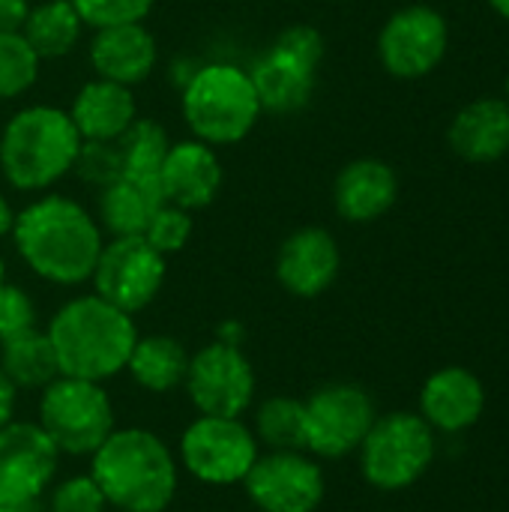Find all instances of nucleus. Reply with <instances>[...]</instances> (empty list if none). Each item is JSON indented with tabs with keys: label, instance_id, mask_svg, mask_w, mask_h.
I'll return each mask as SVG.
<instances>
[{
	"label": "nucleus",
	"instance_id": "26",
	"mask_svg": "<svg viewBox=\"0 0 509 512\" xmlns=\"http://www.w3.org/2000/svg\"><path fill=\"white\" fill-rule=\"evenodd\" d=\"M0 369L15 384V390H45L57 375V357L45 330L33 327L21 336L0 342Z\"/></svg>",
	"mask_w": 509,
	"mask_h": 512
},
{
	"label": "nucleus",
	"instance_id": "13",
	"mask_svg": "<svg viewBox=\"0 0 509 512\" xmlns=\"http://www.w3.org/2000/svg\"><path fill=\"white\" fill-rule=\"evenodd\" d=\"M447 45V18L426 3H411L384 21L378 33V60L393 78L417 81L441 66Z\"/></svg>",
	"mask_w": 509,
	"mask_h": 512
},
{
	"label": "nucleus",
	"instance_id": "2",
	"mask_svg": "<svg viewBox=\"0 0 509 512\" xmlns=\"http://www.w3.org/2000/svg\"><path fill=\"white\" fill-rule=\"evenodd\" d=\"M90 477L117 512H165L180 486L177 453L150 429H114L90 456Z\"/></svg>",
	"mask_w": 509,
	"mask_h": 512
},
{
	"label": "nucleus",
	"instance_id": "24",
	"mask_svg": "<svg viewBox=\"0 0 509 512\" xmlns=\"http://www.w3.org/2000/svg\"><path fill=\"white\" fill-rule=\"evenodd\" d=\"M189 369V351L180 339L165 336V333H150L138 336L132 345V354L126 360L129 378L153 396L171 393L183 387Z\"/></svg>",
	"mask_w": 509,
	"mask_h": 512
},
{
	"label": "nucleus",
	"instance_id": "16",
	"mask_svg": "<svg viewBox=\"0 0 509 512\" xmlns=\"http://www.w3.org/2000/svg\"><path fill=\"white\" fill-rule=\"evenodd\" d=\"M342 270V249L336 237L321 225L291 231L276 252V282L300 300H315Z\"/></svg>",
	"mask_w": 509,
	"mask_h": 512
},
{
	"label": "nucleus",
	"instance_id": "17",
	"mask_svg": "<svg viewBox=\"0 0 509 512\" xmlns=\"http://www.w3.org/2000/svg\"><path fill=\"white\" fill-rule=\"evenodd\" d=\"M222 180L225 171H222L219 150L198 138L171 141L156 171V186L162 201L177 204L189 213L210 207L222 189Z\"/></svg>",
	"mask_w": 509,
	"mask_h": 512
},
{
	"label": "nucleus",
	"instance_id": "40",
	"mask_svg": "<svg viewBox=\"0 0 509 512\" xmlns=\"http://www.w3.org/2000/svg\"><path fill=\"white\" fill-rule=\"evenodd\" d=\"M6 282V264H3V255H0V285Z\"/></svg>",
	"mask_w": 509,
	"mask_h": 512
},
{
	"label": "nucleus",
	"instance_id": "39",
	"mask_svg": "<svg viewBox=\"0 0 509 512\" xmlns=\"http://www.w3.org/2000/svg\"><path fill=\"white\" fill-rule=\"evenodd\" d=\"M0 512H30V507H0Z\"/></svg>",
	"mask_w": 509,
	"mask_h": 512
},
{
	"label": "nucleus",
	"instance_id": "12",
	"mask_svg": "<svg viewBox=\"0 0 509 512\" xmlns=\"http://www.w3.org/2000/svg\"><path fill=\"white\" fill-rule=\"evenodd\" d=\"M165 276V255H159L144 237H111L99 252L90 285L93 294L135 315L159 297Z\"/></svg>",
	"mask_w": 509,
	"mask_h": 512
},
{
	"label": "nucleus",
	"instance_id": "18",
	"mask_svg": "<svg viewBox=\"0 0 509 512\" xmlns=\"http://www.w3.org/2000/svg\"><path fill=\"white\" fill-rule=\"evenodd\" d=\"M486 384L468 366H444L420 387V417L438 435H462L483 420Z\"/></svg>",
	"mask_w": 509,
	"mask_h": 512
},
{
	"label": "nucleus",
	"instance_id": "1",
	"mask_svg": "<svg viewBox=\"0 0 509 512\" xmlns=\"http://www.w3.org/2000/svg\"><path fill=\"white\" fill-rule=\"evenodd\" d=\"M9 237L24 267L60 288L90 282L105 246L96 216L81 201L60 192H42L15 210Z\"/></svg>",
	"mask_w": 509,
	"mask_h": 512
},
{
	"label": "nucleus",
	"instance_id": "23",
	"mask_svg": "<svg viewBox=\"0 0 509 512\" xmlns=\"http://www.w3.org/2000/svg\"><path fill=\"white\" fill-rule=\"evenodd\" d=\"M162 204L156 180L117 177L96 195V222L108 237H141L150 216Z\"/></svg>",
	"mask_w": 509,
	"mask_h": 512
},
{
	"label": "nucleus",
	"instance_id": "27",
	"mask_svg": "<svg viewBox=\"0 0 509 512\" xmlns=\"http://www.w3.org/2000/svg\"><path fill=\"white\" fill-rule=\"evenodd\" d=\"M252 435L261 450L285 453V450H306L303 432V399L291 396H267L252 417Z\"/></svg>",
	"mask_w": 509,
	"mask_h": 512
},
{
	"label": "nucleus",
	"instance_id": "14",
	"mask_svg": "<svg viewBox=\"0 0 509 512\" xmlns=\"http://www.w3.org/2000/svg\"><path fill=\"white\" fill-rule=\"evenodd\" d=\"M240 486L261 512H315L327 495L324 468L306 450L261 453Z\"/></svg>",
	"mask_w": 509,
	"mask_h": 512
},
{
	"label": "nucleus",
	"instance_id": "8",
	"mask_svg": "<svg viewBox=\"0 0 509 512\" xmlns=\"http://www.w3.org/2000/svg\"><path fill=\"white\" fill-rule=\"evenodd\" d=\"M324 51L321 30L312 24H288L249 69L261 111L279 117L303 111L315 96Z\"/></svg>",
	"mask_w": 509,
	"mask_h": 512
},
{
	"label": "nucleus",
	"instance_id": "15",
	"mask_svg": "<svg viewBox=\"0 0 509 512\" xmlns=\"http://www.w3.org/2000/svg\"><path fill=\"white\" fill-rule=\"evenodd\" d=\"M60 465L57 447L27 420L0 429V507H33L54 483Z\"/></svg>",
	"mask_w": 509,
	"mask_h": 512
},
{
	"label": "nucleus",
	"instance_id": "41",
	"mask_svg": "<svg viewBox=\"0 0 509 512\" xmlns=\"http://www.w3.org/2000/svg\"><path fill=\"white\" fill-rule=\"evenodd\" d=\"M507 102H509V78H507Z\"/></svg>",
	"mask_w": 509,
	"mask_h": 512
},
{
	"label": "nucleus",
	"instance_id": "11",
	"mask_svg": "<svg viewBox=\"0 0 509 512\" xmlns=\"http://www.w3.org/2000/svg\"><path fill=\"white\" fill-rule=\"evenodd\" d=\"M183 390L198 414L243 417L255 402L258 378L240 345L213 339L189 354Z\"/></svg>",
	"mask_w": 509,
	"mask_h": 512
},
{
	"label": "nucleus",
	"instance_id": "5",
	"mask_svg": "<svg viewBox=\"0 0 509 512\" xmlns=\"http://www.w3.org/2000/svg\"><path fill=\"white\" fill-rule=\"evenodd\" d=\"M261 114L249 69L237 63L216 60L195 66L180 87V117L186 129L216 150L249 138Z\"/></svg>",
	"mask_w": 509,
	"mask_h": 512
},
{
	"label": "nucleus",
	"instance_id": "6",
	"mask_svg": "<svg viewBox=\"0 0 509 512\" xmlns=\"http://www.w3.org/2000/svg\"><path fill=\"white\" fill-rule=\"evenodd\" d=\"M114 402L99 381L57 375L36 402V426L60 456L90 459L117 429Z\"/></svg>",
	"mask_w": 509,
	"mask_h": 512
},
{
	"label": "nucleus",
	"instance_id": "10",
	"mask_svg": "<svg viewBox=\"0 0 509 512\" xmlns=\"http://www.w3.org/2000/svg\"><path fill=\"white\" fill-rule=\"evenodd\" d=\"M261 447L243 417L198 414L180 435L177 462L204 486H237L252 471Z\"/></svg>",
	"mask_w": 509,
	"mask_h": 512
},
{
	"label": "nucleus",
	"instance_id": "37",
	"mask_svg": "<svg viewBox=\"0 0 509 512\" xmlns=\"http://www.w3.org/2000/svg\"><path fill=\"white\" fill-rule=\"evenodd\" d=\"M12 222H15V210H12L9 198L0 192V240H3V237H9V231H12Z\"/></svg>",
	"mask_w": 509,
	"mask_h": 512
},
{
	"label": "nucleus",
	"instance_id": "31",
	"mask_svg": "<svg viewBox=\"0 0 509 512\" xmlns=\"http://www.w3.org/2000/svg\"><path fill=\"white\" fill-rule=\"evenodd\" d=\"M84 27L102 30L114 24H141L153 12L156 0H72Z\"/></svg>",
	"mask_w": 509,
	"mask_h": 512
},
{
	"label": "nucleus",
	"instance_id": "19",
	"mask_svg": "<svg viewBox=\"0 0 509 512\" xmlns=\"http://www.w3.org/2000/svg\"><path fill=\"white\" fill-rule=\"evenodd\" d=\"M87 60L96 78L135 87L153 75L159 63V45L144 21L114 24V27L93 30L87 42Z\"/></svg>",
	"mask_w": 509,
	"mask_h": 512
},
{
	"label": "nucleus",
	"instance_id": "38",
	"mask_svg": "<svg viewBox=\"0 0 509 512\" xmlns=\"http://www.w3.org/2000/svg\"><path fill=\"white\" fill-rule=\"evenodd\" d=\"M489 6L498 12V15H504V18H509V0H489Z\"/></svg>",
	"mask_w": 509,
	"mask_h": 512
},
{
	"label": "nucleus",
	"instance_id": "21",
	"mask_svg": "<svg viewBox=\"0 0 509 512\" xmlns=\"http://www.w3.org/2000/svg\"><path fill=\"white\" fill-rule=\"evenodd\" d=\"M66 111L81 141H117L138 120V102L132 87L96 75L78 87Z\"/></svg>",
	"mask_w": 509,
	"mask_h": 512
},
{
	"label": "nucleus",
	"instance_id": "9",
	"mask_svg": "<svg viewBox=\"0 0 509 512\" xmlns=\"http://www.w3.org/2000/svg\"><path fill=\"white\" fill-rule=\"evenodd\" d=\"M378 420L375 399L351 381H330L303 399L306 453L315 459H345L360 450Z\"/></svg>",
	"mask_w": 509,
	"mask_h": 512
},
{
	"label": "nucleus",
	"instance_id": "20",
	"mask_svg": "<svg viewBox=\"0 0 509 512\" xmlns=\"http://www.w3.org/2000/svg\"><path fill=\"white\" fill-rule=\"evenodd\" d=\"M399 198L396 171L375 156H363L348 162L333 183V204L345 222L366 225L393 210Z\"/></svg>",
	"mask_w": 509,
	"mask_h": 512
},
{
	"label": "nucleus",
	"instance_id": "7",
	"mask_svg": "<svg viewBox=\"0 0 509 512\" xmlns=\"http://www.w3.org/2000/svg\"><path fill=\"white\" fill-rule=\"evenodd\" d=\"M435 453L438 438L417 411L378 414L357 450L360 474L378 492H402L420 483L429 474Z\"/></svg>",
	"mask_w": 509,
	"mask_h": 512
},
{
	"label": "nucleus",
	"instance_id": "29",
	"mask_svg": "<svg viewBox=\"0 0 509 512\" xmlns=\"http://www.w3.org/2000/svg\"><path fill=\"white\" fill-rule=\"evenodd\" d=\"M42 60L21 33L0 30V102H12L33 90Z\"/></svg>",
	"mask_w": 509,
	"mask_h": 512
},
{
	"label": "nucleus",
	"instance_id": "32",
	"mask_svg": "<svg viewBox=\"0 0 509 512\" xmlns=\"http://www.w3.org/2000/svg\"><path fill=\"white\" fill-rule=\"evenodd\" d=\"M48 512H108V501L99 489V483L87 474L66 477L54 483L48 492Z\"/></svg>",
	"mask_w": 509,
	"mask_h": 512
},
{
	"label": "nucleus",
	"instance_id": "25",
	"mask_svg": "<svg viewBox=\"0 0 509 512\" xmlns=\"http://www.w3.org/2000/svg\"><path fill=\"white\" fill-rule=\"evenodd\" d=\"M81 33L84 21L72 0H36L21 27V36L39 54V60H60L72 54V48L81 42Z\"/></svg>",
	"mask_w": 509,
	"mask_h": 512
},
{
	"label": "nucleus",
	"instance_id": "36",
	"mask_svg": "<svg viewBox=\"0 0 509 512\" xmlns=\"http://www.w3.org/2000/svg\"><path fill=\"white\" fill-rule=\"evenodd\" d=\"M15 405H18V390L0 369V429L15 420Z\"/></svg>",
	"mask_w": 509,
	"mask_h": 512
},
{
	"label": "nucleus",
	"instance_id": "34",
	"mask_svg": "<svg viewBox=\"0 0 509 512\" xmlns=\"http://www.w3.org/2000/svg\"><path fill=\"white\" fill-rule=\"evenodd\" d=\"M33 327H39L36 300L21 285L3 282L0 285V342L21 336Z\"/></svg>",
	"mask_w": 509,
	"mask_h": 512
},
{
	"label": "nucleus",
	"instance_id": "4",
	"mask_svg": "<svg viewBox=\"0 0 509 512\" xmlns=\"http://www.w3.org/2000/svg\"><path fill=\"white\" fill-rule=\"evenodd\" d=\"M78 150L81 135L69 111L45 102L24 105L0 129V174L12 189L42 195L72 174Z\"/></svg>",
	"mask_w": 509,
	"mask_h": 512
},
{
	"label": "nucleus",
	"instance_id": "35",
	"mask_svg": "<svg viewBox=\"0 0 509 512\" xmlns=\"http://www.w3.org/2000/svg\"><path fill=\"white\" fill-rule=\"evenodd\" d=\"M30 6H33L30 0H0V30L3 33H21Z\"/></svg>",
	"mask_w": 509,
	"mask_h": 512
},
{
	"label": "nucleus",
	"instance_id": "30",
	"mask_svg": "<svg viewBox=\"0 0 509 512\" xmlns=\"http://www.w3.org/2000/svg\"><path fill=\"white\" fill-rule=\"evenodd\" d=\"M192 231H195L192 213L183 210V207H177V204L162 201V204L156 207V213L150 216V222H147V228H144L141 237H144L159 255L168 258V255H177L180 249H186Z\"/></svg>",
	"mask_w": 509,
	"mask_h": 512
},
{
	"label": "nucleus",
	"instance_id": "33",
	"mask_svg": "<svg viewBox=\"0 0 509 512\" xmlns=\"http://www.w3.org/2000/svg\"><path fill=\"white\" fill-rule=\"evenodd\" d=\"M72 171L93 189L114 183L117 177H123L117 144L114 141H81V150H78Z\"/></svg>",
	"mask_w": 509,
	"mask_h": 512
},
{
	"label": "nucleus",
	"instance_id": "22",
	"mask_svg": "<svg viewBox=\"0 0 509 512\" xmlns=\"http://www.w3.org/2000/svg\"><path fill=\"white\" fill-rule=\"evenodd\" d=\"M447 141L456 156L474 165L504 159L509 153V102L495 96L468 102L453 117Z\"/></svg>",
	"mask_w": 509,
	"mask_h": 512
},
{
	"label": "nucleus",
	"instance_id": "3",
	"mask_svg": "<svg viewBox=\"0 0 509 512\" xmlns=\"http://www.w3.org/2000/svg\"><path fill=\"white\" fill-rule=\"evenodd\" d=\"M45 333L51 339L60 375L99 384L126 372V360L138 339L135 315L111 306L93 291L57 306Z\"/></svg>",
	"mask_w": 509,
	"mask_h": 512
},
{
	"label": "nucleus",
	"instance_id": "28",
	"mask_svg": "<svg viewBox=\"0 0 509 512\" xmlns=\"http://www.w3.org/2000/svg\"><path fill=\"white\" fill-rule=\"evenodd\" d=\"M114 144L120 153L123 177L156 180V171H159V165L171 147V138H168L162 123H156L150 117H138Z\"/></svg>",
	"mask_w": 509,
	"mask_h": 512
}]
</instances>
